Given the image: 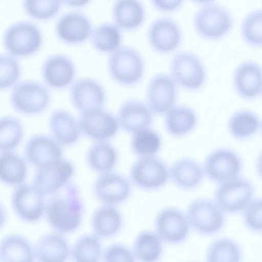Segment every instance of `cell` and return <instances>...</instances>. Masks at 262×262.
Listing matches in <instances>:
<instances>
[{
	"label": "cell",
	"mask_w": 262,
	"mask_h": 262,
	"mask_svg": "<svg viewBox=\"0 0 262 262\" xmlns=\"http://www.w3.org/2000/svg\"><path fill=\"white\" fill-rule=\"evenodd\" d=\"M195 3L202 5H206L208 4H210L214 0H192Z\"/></svg>",
	"instance_id": "c3c4849f"
},
{
	"label": "cell",
	"mask_w": 262,
	"mask_h": 262,
	"mask_svg": "<svg viewBox=\"0 0 262 262\" xmlns=\"http://www.w3.org/2000/svg\"><path fill=\"white\" fill-rule=\"evenodd\" d=\"M119 211L111 204L98 208L92 216V226L95 233L103 237H111L119 230L121 225Z\"/></svg>",
	"instance_id": "4dcf8cb0"
},
{
	"label": "cell",
	"mask_w": 262,
	"mask_h": 262,
	"mask_svg": "<svg viewBox=\"0 0 262 262\" xmlns=\"http://www.w3.org/2000/svg\"><path fill=\"white\" fill-rule=\"evenodd\" d=\"M35 260L43 262H62L67 259L69 247L66 239L57 233L42 236L33 247Z\"/></svg>",
	"instance_id": "cb8c5ba5"
},
{
	"label": "cell",
	"mask_w": 262,
	"mask_h": 262,
	"mask_svg": "<svg viewBox=\"0 0 262 262\" xmlns=\"http://www.w3.org/2000/svg\"><path fill=\"white\" fill-rule=\"evenodd\" d=\"M242 258L239 246L234 240L221 238L209 246L206 253V260L209 262H239Z\"/></svg>",
	"instance_id": "d590c367"
},
{
	"label": "cell",
	"mask_w": 262,
	"mask_h": 262,
	"mask_svg": "<svg viewBox=\"0 0 262 262\" xmlns=\"http://www.w3.org/2000/svg\"><path fill=\"white\" fill-rule=\"evenodd\" d=\"M242 168L239 157L228 148H220L212 151L204 163V171L208 178L219 183L236 177Z\"/></svg>",
	"instance_id": "8fae6325"
},
{
	"label": "cell",
	"mask_w": 262,
	"mask_h": 262,
	"mask_svg": "<svg viewBox=\"0 0 262 262\" xmlns=\"http://www.w3.org/2000/svg\"><path fill=\"white\" fill-rule=\"evenodd\" d=\"M61 4V0H24L27 13L38 19H48L54 17L59 12Z\"/></svg>",
	"instance_id": "60d3db41"
},
{
	"label": "cell",
	"mask_w": 262,
	"mask_h": 262,
	"mask_svg": "<svg viewBox=\"0 0 262 262\" xmlns=\"http://www.w3.org/2000/svg\"><path fill=\"white\" fill-rule=\"evenodd\" d=\"M215 192L216 204L223 211H241L252 201L253 187L246 179L235 177L221 182Z\"/></svg>",
	"instance_id": "8992f818"
},
{
	"label": "cell",
	"mask_w": 262,
	"mask_h": 262,
	"mask_svg": "<svg viewBox=\"0 0 262 262\" xmlns=\"http://www.w3.org/2000/svg\"><path fill=\"white\" fill-rule=\"evenodd\" d=\"M7 219V215L6 211L0 203V229H1L5 225Z\"/></svg>",
	"instance_id": "7dc6e473"
},
{
	"label": "cell",
	"mask_w": 262,
	"mask_h": 262,
	"mask_svg": "<svg viewBox=\"0 0 262 262\" xmlns=\"http://www.w3.org/2000/svg\"><path fill=\"white\" fill-rule=\"evenodd\" d=\"M56 33L58 37L68 44L82 43L91 37L92 24L84 14L72 12L64 14L56 23Z\"/></svg>",
	"instance_id": "ac0fdd59"
},
{
	"label": "cell",
	"mask_w": 262,
	"mask_h": 262,
	"mask_svg": "<svg viewBox=\"0 0 262 262\" xmlns=\"http://www.w3.org/2000/svg\"><path fill=\"white\" fill-rule=\"evenodd\" d=\"M89 165L93 170L100 172H106L116 164L117 153L110 144L100 142L93 145L87 154Z\"/></svg>",
	"instance_id": "e575fe53"
},
{
	"label": "cell",
	"mask_w": 262,
	"mask_h": 262,
	"mask_svg": "<svg viewBox=\"0 0 262 262\" xmlns=\"http://www.w3.org/2000/svg\"><path fill=\"white\" fill-rule=\"evenodd\" d=\"M78 123L85 135L99 141L112 138L118 128L115 118L101 108L82 113Z\"/></svg>",
	"instance_id": "2e32d148"
},
{
	"label": "cell",
	"mask_w": 262,
	"mask_h": 262,
	"mask_svg": "<svg viewBox=\"0 0 262 262\" xmlns=\"http://www.w3.org/2000/svg\"><path fill=\"white\" fill-rule=\"evenodd\" d=\"M196 122V115L192 110L185 106H177L167 112L165 126L170 135L181 137L190 132Z\"/></svg>",
	"instance_id": "f546056e"
},
{
	"label": "cell",
	"mask_w": 262,
	"mask_h": 262,
	"mask_svg": "<svg viewBox=\"0 0 262 262\" xmlns=\"http://www.w3.org/2000/svg\"><path fill=\"white\" fill-rule=\"evenodd\" d=\"M184 0H150L152 5L158 10L165 12H173L178 9Z\"/></svg>",
	"instance_id": "f6af8a7d"
},
{
	"label": "cell",
	"mask_w": 262,
	"mask_h": 262,
	"mask_svg": "<svg viewBox=\"0 0 262 262\" xmlns=\"http://www.w3.org/2000/svg\"><path fill=\"white\" fill-rule=\"evenodd\" d=\"M42 37L38 28L28 22L16 23L10 27L4 37L7 51L16 57H25L36 52L40 48Z\"/></svg>",
	"instance_id": "52a82bcc"
},
{
	"label": "cell",
	"mask_w": 262,
	"mask_h": 262,
	"mask_svg": "<svg viewBox=\"0 0 262 262\" xmlns=\"http://www.w3.org/2000/svg\"><path fill=\"white\" fill-rule=\"evenodd\" d=\"M118 120L124 130L135 133L148 128L152 123V116L150 110L144 103L138 100H130L121 106Z\"/></svg>",
	"instance_id": "603a6c76"
},
{
	"label": "cell",
	"mask_w": 262,
	"mask_h": 262,
	"mask_svg": "<svg viewBox=\"0 0 262 262\" xmlns=\"http://www.w3.org/2000/svg\"><path fill=\"white\" fill-rule=\"evenodd\" d=\"M177 87L175 81L164 74L154 76L147 90L149 108L154 113L163 114L171 109L176 101Z\"/></svg>",
	"instance_id": "e0dca14e"
},
{
	"label": "cell",
	"mask_w": 262,
	"mask_h": 262,
	"mask_svg": "<svg viewBox=\"0 0 262 262\" xmlns=\"http://www.w3.org/2000/svg\"><path fill=\"white\" fill-rule=\"evenodd\" d=\"M182 34L178 24L172 19L162 17L150 25L147 38L152 48L160 53H168L179 46Z\"/></svg>",
	"instance_id": "5bb4252c"
},
{
	"label": "cell",
	"mask_w": 262,
	"mask_h": 262,
	"mask_svg": "<svg viewBox=\"0 0 262 262\" xmlns=\"http://www.w3.org/2000/svg\"><path fill=\"white\" fill-rule=\"evenodd\" d=\"M104 260L106 262L134 261V254L125 246L115 244L109 246L105 251Z\"/></svg>",
	"instance_id": "ee69618b"
},
{
	"label": "cell",
	"mask_w": 262,
	"mask_h": 262,
	"mask_svg": "<svg viewBox=\"0 0 262 262\" xmlns=\"http://www.w3.org/2000/svg\"><path fill=\"white\" fill-rule=\"evenodd\" d=\"M170 69L173 79L183 88L196 90L204 84L206 72L199 58L188 52H181L173 57Z\"/></svg>",
	"instance_id": "9c48e42d"
},
{
	"label": "cell",
	"mask_w": 262,
	"mask_h": 262,
	"mask_svg": "<svg viewBox=\"0 0 262 262\" xmlns=\"http://www.w3.org/2000/svg\"><path fill=\"white\" fill-rule=\"evenodd\" d=\"M24 129L20 120L11 116L0 117V151H11L21 142Z\"/></svg>",
	"instance_id": "8d00e7d4"
},
{
	"label": "cell",
	"mask_w": 262,
	"mask_h": 262,
	"mask_svg": "<svg viewBox=\"0 0 262 262\" xmlns=\"http://www.w3.org/2000/svg\"><path fill=\"white\" fill-rule=\"evenodd\" d=\"M34 260L33 247L25 237L18 234H10L1 240L0 261L30 262Z\"/></svg>",
	"instance_id": "4316f807"
},
{
	"label": "cell",
	"mask_w": 262,
	"mask_h": 262,
	"mask_svg": "<svg viewBox=\"0 0 262 262\" xmlns=\"http://www.w3.org/2000/svg\"><path fill=\"white\" fill-rule=\"evenodd\" d=\"M101 253V245L97 236L84 235L75 244L72 250L73 259L77 262H96Z\"/></svg>",
	"instance_id": "74e56055"
},
{
	"label": "cell",
	"mask_w": 262,
	"mask_h": 262,
	"mask_svg": "<svg viewBox=\"0 0 262 262\" xmlns=\"http://www.w3.org/2000/svg\"><path fill=\"white\" fill-rule=\"evenodd\" d=\"M91 0H61V3L67 6L81 8L88 5Z\"/></svg>",
	"instance_id": "bcb514c9"
},
{
	"label": "cell",
	"mask_w": 262,
	"mask_h": 262,
	"mask_svg": "<svg viewBox=\"0 0 262 262\" xmlns=\"http://www.w3.org/2000/svg\"><path fill=\"white\" fill-rule=\"evenodd\" d=\"M11 202L14 212L24 222H36L43 213L45 195L34 185L23 183L16 186Z\"/></svg>",
	"instance_id": "ba28073f"
},
{
	"label": "cell",
	"mask_w": 262,
	"mask_h": 262,
	"mask_svg": "<svg viewBox=\"0 0 262 262\" xmlns=\"http://www.w3.org/2000/svg\"><path fill=\"white\" fill-rule=\"evenodd\" d=\"M261 10L257 9L249 13L243 20L241 34L248 45L260 47L262 43Z\"/></svg>",
	"instance_id": "ab89813d"
},
{
	"label": "cell",
	"mask_w": 262,
	"mask_h": 262,
	"mask_svg": "<svg viewBox=\"0 0 262 262\" xmlns=\"http://www.w3.org/2000/svg\"><path fill=\"white\" fill-rule=\"evenodd\" d=\"M20 74L19 63L12 55L0 54V90L12 86Z\"/></svg>",
	"instance_id": "b9f144b4"
},
{
	"label": "cell",
	"mask_w": 262,
	"mask_h": 262,
	"mask_svg": "<svg viewBox=\"0 0 262 262\" xmlns=\"http://www.w3.org/2000/svg\"><path fill=\"white\" fill-rule=\"evenodd\" d=\"M131 178L138 187L154 190L163 186L168 179L166 164L153 156L142 157L133 165Z\"/></svg>",
	"instance_id": "30bf717a"
},
{
	"label": "cell",
	"mask_w": 262,
	"mask_h": 262,
	"mask_svg": "<svg viewBox=\"0 0 262 262\" xmlns=\"http://www.w3.org/2000/svg\"><path fill=\"white\" fill-rule=\"evenodd\" d=\"M193 25L203 38L216 40L226 35L233 26L230 13L224 7L213 4L205 5L195 13Z\"/></svg>",
	"instance_id": "7a4b0ae2"
},
{
	"label": "cell",
	"mask_w": 262,
	"mask_h": 262,
	"mask_svg": "<svg viewBox=\"0 0 262 262\" xmlns=\"http://www.w3.org/2000/svg\"><path fill=\"white\" fill-rule=\"evenodd\" d=\"M42 75L46 83L54 89L69 85L75 75L73 63L67 56L54 55L48 58L43 64Z\"/></svg>",
	"instance_id": "44dd1931"
},
{
	"label": "cell",
	"mask_w": 262,
	"mask_h": 262,
	"mask_svg": "<svg viewBox=\"0 0 262 262\" xmlns=\"http://www.w3.org/2000/svg\"><path fill=\"white\" fill-rule=\"evenodd\" d=\"M163 251L161 239L154 232L144 231L136 237L133 248L134 255L146 262L157 260Z\"/></svg>",
	"instance_id": "d6a6232c"
},
{
	"label": "cell",
	"mask_w": 262,
	"mask_h": 262,
	"mask_svg": "<svg viewBox=\"0 0 262 262\" xmlns=\"http://www.w3.org/2000/svg\"><path fill=\"white\" fill-rule=\"evenodd\" d=\"M113 16L120 29L130 31L138 28L145 18V10L140 0H116Z\"/></svg>",
	"instance_id": "484cf974"
},
{
	"label": "cell",
	"mask_w": 262,
	"mask_h": 262,
	"mask_svg": "<svg viewBox=\"0 0 262 262\" xmlns=\"http://www.w3.org/2000/svg\"><path fill=\"white\" fill-rule=\"evenodd\" d=\"M26 160L36 168L54 163L61 160L62 150L54 139L38 134L32 136L25 147Z\"/></svg>",
	"instance_id": "9a60e30c"
},
{
	"label": "cell",
	"mask_w": 262,
	"mask_h": 262,
	"mask_svg": "<svg viewBox=\"0 0 262 262\" xmlns=\"http://www.w3.org/2000/svg\"><path fill=\"white\" fill-rule=\"evenodd\" d=\"M170 175L173 182L185 190L198 187L204 176L200 164L189 158H182L174 162L170 168Z\"/></svg>",
	"instance_id": "83f0119b"
},
{
	"label": "cell",
	"mask_w": 262,
	"mask_h": 262,
	"mask_svg": "<svg viewBox=\"0 0 262 262\" xmlns=\"http://www.w3.org/2000/svg\"><path fill=\"white\" fill-rule=\"evenodd\" d=\"M49 128L54 139L60 144L71 145L80 136V127L75 118L68 112L57 110L51 114Z\"/></svg>",
	"instance_id": "d4e9b609"
},
{
	"label": "cell",
	"mask_w": 262,
	"mask_h": 262,
	"mask_svg": "<svg viewBox=\"0 0 262 262\" xmlns=\"http://www.w3.org/2000/svg\"><path fill=\"white\" fill-rule=\"evenodd\" d=\"M189 225L185 215L173 208L161 210L155 220L158 235L161 239L172 244L181 243L187 238L189 231Z\"/></svg>",
	"instance_id": "4fadbf2b"
},
{
	"label": "cell",
	"mask_w": 262,
	"mask_h": 262,
	"mask_svg": "<svg viewBox=\"0 0 262 262\" xmlns=\"http://www.w3.org/2000/svg\"><path fill=\"white\" fill-rule=\"evenodd\" d=\"M233 84L237 94L242 98L250 99L261 93V70L260 67L252 61H246L235 70Z\"/></svg>",
	"instance_id": "7402d4cb"
},
{
	"label": "cell",
	"mask_w": 262,
	"mask_h": 262,
	"mask_svg": "<svg viewBox=\"0 0 262 262\" xmlns=\"http://www.w3.org/2000/svg\"><path fill=\"white\" fill-rule=\"evenodd\" d=\"M260 127V121L257 116L247 110L233 114L228 123L230 133L238 139H245L252 136Z\"/></svg>",
	"instance_id": "836d02e7"
},
{
	"label": "cell",
	"mask_w": 262,
	"mask_h": 262,
	"mask_svg": "<svg viewBox=\"0 0 262 262\" xmlns=\"http://www.w3.org/2000/svg\"><path fill=\"white\" fill-rule=\"evenodd\" d=\"M74 170L73 164L63 159L37 167L34 176V185L45 196L53 195L68 183Z\"/></svg>",
	"instance_id": "7c38bea8"
},
{
	"label": "cell",
	"mask_w": 262,
	"mask_h": 262,
	"mask_svg": "<svg viewBox=\"0 0 262 262\" xmlns=\"http://www.w3.org/2000/svg\"><path fill=\"white\" fill-rule=\"evenodd\" d=\"M71 98L74 106L82 113L101 108L105 101V93L98 82L84 78L73 85Z\"/></svg>",
	"instance_id": "ffe728a7"
},
{
	"label": "cell",
	"mask_w": 262,
	"mask_h": 262,
	"mask_svg": "<svg viewBox=\"0 0 262 262\" xmlns=\"http://www.w3.org/2000/svg\"><path fill=\"white\" fill-rule=\"evenodd\" d=\"M96 196L106 204H115L125 201L130 192L128 181L123 176L114 172H104L94 186Z\"/></svg>",
	"instance_id": "d6986e66"
},
{
	"label": "cell",
	"mask_w": 262,
	"mask_h": 262,
	"mask_svg": "<svg viewBox=\"0 0 262 262\" xmlns=\"http://www.w3.org/2000/svg\"><path fill=\"white\" fill-rule=\"evenodd\" d=\"M111 76L120 84L129 85L138 82L144 73V63L135 49L121 47L112 53L108 61Z\"/></svg>",
	"instance_id": "277c9868"
},
{
	"label": "cell",
	"mask_w": 262,
	"mask_h": 262,
	"mask_svg": "<svg viewBox=\"0 0 262 262\" xmlns=\"http://www.w3.org/2000/svg\"><path fill=\"white\" fill-rule=\"evenodd\" d=\"M25 161L11 151L0 153V182L7 186H17L24 182L27 176Z\"/></svg>",
	"instance_id": "f1b7e54d"
},
{
	"label": "cell",
	"mask_w": 262,
	"mask_h": 262,
	"mask_svg": "<svg viewBox=\"0 0 262 262\" xmlns=\"http://www.w3.org/2000/svg\"><path fill=\"white\" fill-rule=\"evenodd\" d=\"M13 108L25 115H36L43 112L50 102L48 90L39 82L26 80L17 83L10 95Z\"/></svg>",
	"instance_id": "3957f363"
},
{
	"label": "cell",
	"mask_w": 262,
	"mask_h": 262,
	"mask_svg": "<svg viewBox=\"0 0 262 262\" xmlns=\"http://www.w3.org/2000/svg\"><path fill=\"white\" fill-rule=\"evenodd\" d=\"M91 38L93 46L102 53H113L120 48L122 36L121 29L116 25L104 23L93 31Z\"/></svg>",
	"instance_id": "1f68e13d"
},
{
	"label": "cell",
	"mask_w": 262,
	"mask_h": 262,
	"mask_svg": "<svg viewBox=\"0 0 262 262\" xmlns=\"http://www.w3.org/2000/svg\"><path fill=\"white\" fill-rule=\"evenodd\" d=\"M45 203V213L48 222L57 232L67 233L79 226L83 205L77 188L65 184Z\"/></svg>",
	"instance_id": "6da1fadb"
},
{
	"label": "cell",
	"mask_w": 262,
	"mask_h": 262,
	"mask_svg": "<svg viewBox=\"0 0 262 262\" xmlns=\"http://www.w3.org/2000/svg\"><path fill=\"white\" fill-rule=\"evenodd\" d=\"M161 146V139L159 134L148 128L135 133L131 141L134 152L142 157L153 156Z\"/></svg>",
	"instance_id": "f35d334b"
},
{
	"label": "cell",
	"mask_w": 262,
	"mask_h": 262,
	"mask_svg": "<svg viewBox=\"0 0 262 262\" xmlns=\"http://www.w3.org/2000/svg\"><path fill=\"white\" fill-rule=\"evenodd\" d=\"M189 224L197 232L205 235L219 232L225 224V216L217 205L200 199L191 203L187 211Z\"/></svg>",
	"instance_id": "5b68a950"
},
{
	"label": "cell",
	"mask_w": 262,
	"mask_h": 262,
	"mask_svg": "<svg viewBox=\"0 0 262 262\" xmlns=\"http://www.w3.org/2000/svg\"><path fill=\"white\" fill-rule=\"evenodd\" d=\"M243 219L245 225L250 230L259 232L261 231V200L251 201L245 208Z\"/></svg>",
	"instance_id": "7bdbcfd3"
}]
</instances>
